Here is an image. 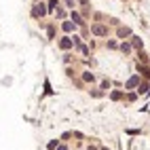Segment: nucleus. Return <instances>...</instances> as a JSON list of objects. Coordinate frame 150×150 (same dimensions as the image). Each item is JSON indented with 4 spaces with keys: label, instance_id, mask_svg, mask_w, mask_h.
<instances>
[{
    "label": "nucleus",
    "instance_id": "nucleus-21",
    "mask_svg": "<svg viewBox=\"0 0 150 150\" xmlns=\"http://www.w3.org/2000/svg\"><path fill=\"white\" fill-rule=\"evenodd\" d=\"M137 99V93H127V102H135Z\"/></svg>",
    "mask_w": 150,
    "mask_h": 150
},
{
    "label": "nucleus",
    "instance_id": "nucleus-20",
    "mask_svg": "<svg viewBox=\"0 0 150 150\" xmlns=\"http://www.w3.org/2000/svg\"><path fill=\"white\" fill-rule=\"evenodd\" d=\"M89 93H91L93 97H102V95H104V91H102V89H93V91H89Z\"/></svg>",
    "mask_w": 150,
    "mask_h": 150
},
{
    "label": "nucleus",
    "instance_id": "nucleus-9",
    "mask_svg": "<svg viewBox=\"0 0 150 150\" xmlns=\"http://www.w3.org/2000/svg\"><path fill=\"white\" fill-rule=\"evenodd\" d=\"M118 49H121V53H125V55H129V53H131L133 51V47H131V42H121V45H118Z\"/></svg>",
    "mask_w": 150,
    "mask_h": 150
},
{
    "label": "nucleus",
    "instance_id": "nucleus-23",
    "mask_svg": "<svg viewBox=\"0 0 150 150\" xmlns=\"http://www.w3.org/2000/svg\"><path fill=\"white\" fill-rule=\"evenodd\" d=\"M55 150H68V144H62V142H59V144H57V148H55Z\"/></svg>",
    "mask_w": 150,
    "mask_h": 150
},
{
    "label": "nucleus",
    "instance_id": "nucleus-5",
    "mask_svg": "<svg viewBox=\"0 0 150 150\" xmlns=\"http://www.w3.org/2000/svg\"><path fill=\"white\" fill-rule=\"evenodd\" d=\"M72 47L74 45H72V38H70V36H64L62 40H59V49H62V51H70Z\"/></svg>",
    "mask_w": 150,
    "mask_h": 150
},
{
    "label": "nucleus",
    "instance_id": "nucleus-24",
    "mask_svg": "<svg viewBox=\"0 0 150 150\" xmlns=\"http://www.w3.org/2000/svg\"><path fill=\"white\" fill-rule=\"evenodd\" d=\"M87 150H99V148H95V146H91V144H89V148Z\"/></svg>",
    "mask_w": 150,
    "mask_h": 150
},
{
    "label": "nucleus",
    "instance_id": "nucleus-10",
    "mask_svg": "<svg viewBox=\"0 0 150 150\" xmlns=\"http://www.w3.org/2000/svg\"><path fill=\"white\" fill-rule=\"evenodd\" d=\"M116 34H118V38H123V40H125V38H129V36H131V30H129V28H123V25H121V28H118V32H116Z\"/></svg>",
    "mask_w": 150,
    "mask_h": 150
},
{
    "label": "nucleus",
    "instance_id": "nucleus-8",
    "mask_svg": "<svg viewBox=\"0 0 150 150\" xmlns=\"http://www.w3.org/2000/svg\"><path fill=\"white\" fill-rule=\"evenodd\" d=\"M139 81H142V78H139V76H137V74H135V76H131V78H129V81H127V83H125V89H135V87H137V83H139Z\"/></svg>",
    "mask_w": 150,
    "mask_h": 150
},
{
    "label": "nucleus",
    "instance_id": "nucleus-19",
    "mask_svg": "<svg viewBox=\"0 0 150 150\" xmlns=\"http://www.w3.org/2000/svg\"><path fill=\"white\" fill-rule=\"evenodd\" d=\"M74 2H76V0H64V6H66V8H74V6H76Z\"/></svg>",
    "mask_w": 150,
    "mask_h": 150
},
{
    "label": "nucleus",
    "instance_id": "nucleus-12",
    "mask_svg": "<svg viewBox=\"0 0 150 150\" xmlns=\"http://www.w3.org/2000/svg\"><path fill=\"white\" fill-rule=\"evenodd\" d=\"M135 89H137V93H139V95H148V85H146V83H142V81H139Z\"/></svg>",
    "mask_w": 150,
    "mask_h": 150
},
{
    "label": "nucleus",
    "instance_id": "nucleus-2",
    "mask_svg": "<svg viewBox=\"0 0 150 150\" xmlns=\"http://www.w3.org/2000/svg\"><path fill=\"white\" fill-rule=\"evenodd\" d=\"M91 34L104 38V36H108V28H106L104 23H93V25H91Z\"/></svg>",
    "mask_w": 150,
    "mask_h": 150
},
{
    "label": "nucleus",
    "instance_id": "nucleus-22",
    "mask_svg": "<svg viewBox=\"0 0 150 150\" xmlns=\"http://www.w3.org/2000/svg\"><path fill=\"white\" fill-rule=\"evenodd\" d=\"M108 49H118V42L116 40H108Z\"/></svg>",
    "mask_w": 150,
    "mask_h": 150
},
{
    "label": "nucleus",
    "instance_id": "nucleus-16",
    "mask_svg": "<svg viewBox=\"0 0 150 150\" xmlns=\"http://www.w3.org/2000/svg\"><path fill=\"white\" fill-rule=\"evenodd\" d=\"M59 142H62V139H51V142H49V144H47V150H55Z\"/></svg>",
    "mask_w": 150,
    "mask_h": 150
},
{
    "label": "nucleus",
    "instance_id": "nucleus-3",
    "mask_svg": "<svg viewBox=\"0 0 150 150\" xmlns=\"http://www.w3.org/2000/svg\"><path fill=\"white\" fill-rule=\"evenodd\" d=\"M76 23L74 21H68V19H64V21H62V30H64V32L66 34H72V32H76Z\"/></svg>",
    "mask_w": 150,
    "mask_h": 150
},
{
    "label": "nucleus",
    "instance_id": "nucleus-17",
    "mask_svg": "<svg viewBox=\"0 0 150 150\" xmlns=\"http://www.w3.org/2000/svg\"><path fill=\"white\" fill-rule=\"evenodd\" d=\"M110 97H112L114 102H118V99L123 97V93H121V91H112V93H110Z\"/></svg>",
    "mask_w": 150,
    "mask_h": 150
},
{
    "label": "nucleus",
    "instance_id": "nucleus-25",
    "mask_svg": "<svg viewBox=\"0 0 150 150\" xmlns=\"http://www.w3.org/2000/svg\"><path fill=\"white\" fill-rule=\"evenodd\" d=\"M99 150H108V148H99Z\"/></svg>",
    "mask_w": 150,
    "mask_h": 150
},
{
    "label": "nucleus",
    "instance_id": "nucleus-18",
    "mask_svg": "<svg viewBox=\"0 0 150 150\" xmlns=\"http://www.w3.org/2000/svg\"><path fill=\"white\" fill-rule=\"evenodd\" d=\"M110 87H112V83H110V81H102V87H99V89H102V91H108Z\"/></svg>",
    "mask_w": 150,
    "mask_h": 150
},
{
    "label": "nucleus",
    "instance_id": "nucleus-6",
    "mask_svg": "<svg viewBox=\"0 0 150 150\" xmlns=\"http://www.w3.org/2000/svg\"><path fill=\"white\" fill-rule=\"evenodd\" d=\"M81 78H83V83H87V85H93L95 83V74L91 72V70H85V72L81 74Z\"/></svg>",
    "mask_w": 150,
    "mask_h": 150
},
{
    "label": "nucleus",
    "instance_id": "nucleus-1",
    "mask_svg": "<svg viewBox=\"0 0 150 150\" xmlns=\"http://www.w3.org/2000/svg\"><path fill=\"white\" fill-rule=\"evenodd\" d=\"M45 15H47V4L40 2V0H36V4L32 6V17H34V19H40V17H45Z\"/></svg>",
    "mask_w": 150,
    "mask_h": 150
},
{
    "label": "nucleus",
    "instance_id": "nucleus-7",
    "mask_svg": "<svg viewBox=\"0 0 150 150\" xmlns=\"http://www.w3.org/2000/svg\"><path fill=\"white\" fill-rule=\"evenodd\" d=\"M129 38H131V47L133 49H137V51H142V47H144V42H142V38H139V36H129Z\"/></svg>",
    "mask_w": 150,
    "mask_h": 150
},
{
    "label": "nucleus",
    "instance_id": "nucleus-15",
    "mask_svg": "<svg viewBox=\"0 0 150 150\" xmlns=\"http://www.w3.org/2000/svg\"><path fill=\"white\" fill-rule=\"evenodd\" d=\"M55 15H57V19H66V8H55Z\"/></svg>",
    "mask_w": 150,
    "mask_h": 150
},
{
    "label": "nucleus",
    "instance_id": "nucleus-4",
    "mask_svg": "<svg viewBox=\"0 0 150 150\" xmlns=\"http://www.w3.org/2000/svg\"><path fill=\"white\" fill-rule=\"evenodd\" d=\"M70 21H74L78 28H85V21H83L81 13H78V11H74V8H72V13H70Z\"/></svg>",
    "mask_w": 150,
    "mask_h": 150
},
{
    "label": "nucleus",
    "instance_id": "nucleus-13",
    "mask_svg": "<svg viewBox=\"0 0 150 150\" xmlns=\"http://www.w3.org/2000/svg\"><path fill=\"white\" fill-rule=\"evenodd\" d=\"M76 49H78V53H81L83 57H89V47H87V45L81 42V45H76Z\"/></svg>",
    "mask_w": 150,
    "mask_h": 150
},
{
    "label": "nucleus",
    "instance_id": "nucleus-11",
    "mask_svg": "<svg viewBox=\"0 0 150 150\" xmlns=\"http://www.w3.org/2000/svg\"><path fill=\"white\" fill-rule=\"evenodd\" d=\"M57 6H59V0H49L47 2V13H55Z\"/></svg>",
    "mask_w": 150,
    "mask_h": 150
},
{
    "label": "nucleus",
    "instance_id": "nucleus-14",
    "mask_svg": "<svg viewBox=\"0 0 150 150\" xmlns=\"http://www.w3.org/2000/svg\"><path fill=\"white\" fill-rule=\"evenodd\" d=\"M137 70H139V72H142L146 78H150V68H146V66H142V64H139V66H137Z\"/></svg>",
    "mask_w": 150,
    "mask_h": 150
}]
</instances>
